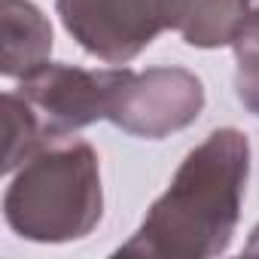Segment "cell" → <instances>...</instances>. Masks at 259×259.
Wrapping results in <instances>:
<instances>
[{"label": "cell", "instance_id": "cell-1", "mask_svg": "<svg viewBox=\"0 0 259 259\" xmlns=\"http://www.w3.org/2000/svg\"><path fill=\"white\" fill-rule=\"evenodd\" d=\"M250 177V144L238 128L210 132L177 168L116 256L207 259L229 250Z\"/></svg>", "mask_w": 259, "mask_h": 259}, {"label": "cell", "instance_id": "cell-2", "mask_svg": "<svg viewBox=\"0 0 259 259\" xmlns=\"http://www.w3.org/2000/svg\"><path fill=\"white\" fill-rule=\"evenodd\" d=\"M104 213L98 153L85 141H52L13 177L4 217L16 235L37 244L85 238Z\"/></svg>", "mask_w": 259, "mask_h": 259}, {"label": "cell", "instance_id": "cell-3", "mask_svg": "<svg viewBox=\"0 0 259 259\" xmlns=\"http://www.w3.org/2000/svg\"><path fill=\"white\" fill-rule=\"evenodd\" d=\"M67 34L107 64H128L174 28V0H55Z\"/></svg>", "mask_w": 259, "mask_h": 259}, {"label": "cell", "instance_id": "cell-4", "mask_svg": "<svg viewBox=\"0 0 259 259\" xmlns=\"http://www.w3.org/2000/svg\"><path fill=\"white\" fill-rule=\"evenodd\" d=\"M204 107V85L186 67H150L144 73L122 67L110 122L122 132L162 141L189 128Z\"/></svg>", "mask_w": 259, "mask_h": 259}, {"label": "cell", "instance_id": "cell-5", "mask_svg": "<svg viewBox=\"0 0 259 259\" xmlns=\"http://www.w3.org/2000/svg\"><path fill=\"white\" fill-rule=\"evenodd\" d=\"M122 67H104V70H85L73 64H52L46 61L34 73L22 76V85L16 89L31 110L37 113L43 141H61L79 128L107 119L113 107V95L122 79Z\"/></svg>", "mask_w": 259, "mask_h": 259}, {"label": "cell", "instance_id": "cell-6", "mask_svg": "<svg viewBox=\"0 0 259 259\" xmlns=\"http://www.w3.org/2000/svg\"><path fill=\"white\" fill-rule=\"evenodd\" d=\"M52 52L49 19L31 0H4V76L22 79L43 67Z\"/></svg>", "mask_w": 259, "mask_h": 259}, {"label": "cell", "instance_id": "cell-7", "mask_svg": "<svg viewBox=\"0 0 259 259\" xmlns=\"http://www.w3.org/2000/svg\"><path fill=\"white\" fill-rule=\"evenodd\" d=\"M253 0H174V28L195 49L232 46Z\"/></svg>", "mask_w": 259, "mask_h": 259}, {"label": "cell", "instance_id": "cell-8", "mask_svg": "<svg viewBox=\"0 0 259 259\" xmlns=\"http://www.w3.org/2000/svg\"><path fill=\"white\" fill-rule=\"evenodd\" d=\"M4 128H7V150H4V171L16 174L37 150L46 147L37 113L19 92L4 95Z\"/></svg>", "mask_w": 259, "mask_h": 259}, {"label": "cell", "instance_id": "cell-9", "mask_svg": "<svg viewBox=\"0 0 259 259\" xmlns=\"http://www.w3.org/2000/svg\"><path fill=\"white\" fill-rule=\"evenodd\" d=\"M235 92L238 101L259 119V7H253L235 40Z\"/></svg>", "mask_w": 259, "mask_h": 259}, {"label": "cell", "instance_id": "cell-10", "mask_svg": "<svg viewBox=\"0 0 259 259\" xmlns=\"http://www.w3.org/2000/svg\"><path fill=\"white\" fill-rule=\"evenodd\" d=\"M244 253H250V256H259V226L250 232V241L244 244Z\"/></svg>", "mask_w": 259, "mask_h": 259}, {"label": "cell", "instance_id": "cell-11", "mask_svg": "<svg viewBox=\"0 0 259 259\" xmlns=\"http://www.w3.org/2000/svg\"><path fill=\"white\" fill-rule=\"evenodd\" d=\"M253 7H259V0H253Z\"/></svg>", "mask_w": 259, "mask_h": 259}]
</instances>
